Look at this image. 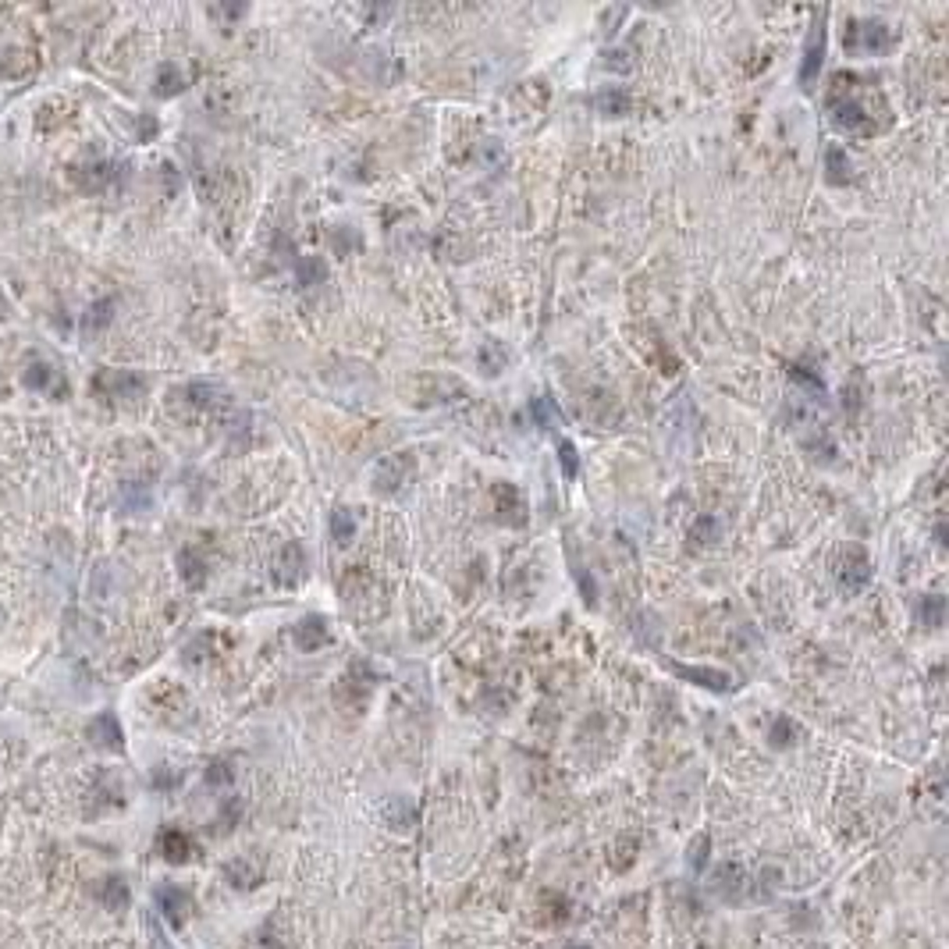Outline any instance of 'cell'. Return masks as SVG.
<instances>
[{"mask_svg": "<svg viewBox=\"0 0 949 949\" xmlns=\"http://www.w3.org/2000/svg\"><path fill=\"white\" fill-rule=\"evenodd\" d=\"M711 889H715V896H718L722 904L740 907V904H747V900L754 896L757 882H754V875H750L740 861H722V864L711 871Z\"/></svg>", "mask_w": 949, "mask_h": 949, "instance_id": "cell-1", "label": "cell"}, {"mask_svg": "<svg viewBox=\"0 0 949 949\" xmlns=\"http://www.w3.org/2000/svg\"><path fill=\"white\" fill-rule=\"evenodd\" d=\"M843 43H847L850 53H889L893 43H896V36H893V29L886 21L864 18V21H850Z\"/></svg>", "mask_w": 949, "mask_h": 949, "instance_id": "cell-2", "label": "cell"}, {"mask_svg": "<svg viewBox=\"0 0 949 949\" xmlns=\"http://www.w3.org/2000/svg\"><path fill=\"white\" fill-rule=\"evenodd\" d=\"M413 470H416V462H413L409 452H395V455L380 459L377 470H373V487H377V495H395V491H402V487L413 480Z\"/></svg>", "mask_w": 949, "mask_h": 949, "instance_id": "cell-3", "label": "cell"}, {"mask_svg": "<svg viewBox=\"0 0 949 949\" xmlns=\"http://www.w3.org/2000/svg\"><path fill=\"white\" fill-rule=\"evenodd\" d=\"M672 675H679L683 683H693L700 690H711V693H732L736 690V679L722 668H708V665H683V661H665Z\"/></svg>", "mask_w": 949, "mask_h": 949, "instance_id": "cell-4", "label": "cell"}, {"mask_svg": "<svg viewBox=\"0 0 949 949\" xmlns=\"http://www.w3.org/2000/svg\"><path fill=\"white\" fill-rule=\"evenodd\" d=\"M93 388L103 398H139L146 391V377L139 370H100Z\"/></svg>", "mask_w": 949, "mask_h": 949, "instance_id": "cell-5", "label": "cell"}, {"mask_svg": "<svg viewBox=\"0 0 949 949\" xmlns=\"http://www.w3.org/2000/svg\"><path fill=\"white\" fill-rule=\"evenodd\" d=\"M153 900H157V911L168 918V925H171V929H182V925L192 918V907H196L192 893H189L185 886H171V882L157 886Z\"/></svg>", "mask_w": 949, "mask_h": 949, "instance_id": "cell-6", "label": "cell"}, {"mask_svg": "<svg viewBox=\"0 0 949 949\" xmlns=\"http://www.w3.org/2000/svg\"><path fill=\"white\" fill-rule=\"evenodd\" d=\"M832 125L847 135H875L879 132V125L864 110V103H857V100H832Z\"/></svg>", "mask_w": 949, "mask_h": 949, "instance_id": "cell-7", "label": "cell"}, {"mask_svg": "<svg viewBox=\"0 0 949 949\" xmlns=\"http://www.w3.org/2000/svg\"><path fill=\"white\" fill-rule=\"evenodd\" d=\"M836 580H839V587L850 591V594L864 591V587L871 584V559H868L861 548H847L843 559H839V566H836Z\"/></svg>", "mask_w": 949, "mask_h": 949, "instance_id": "cell-8", "label": "cell"}, {"mask_svg": "<svg viewBox=\"0 0 949 949\" xmlns=\"http://www.w3.org/2000/svg\"><path fill=\"white\" fill-rule=\"evenodd\" d=\"M825 64V14H818V21L811 25V36L804 43V61H800V86H814Z\"/></svg>", "mask_w": 949, "mask_h": 949, "instance_id": "cell-9", "label": "cell"}, {"mask_svg": "<svg viewBox=\"0 0 949 949\" xmlns=\"http://www.w3.org/2000/svg\"><path fill=\"white\" fill-rule=\"evenodd\" d=\"M303 577H307V552H303V544L289 541V544L278 552V562H274V580H278L282 587H296Z\"/></svg>", "mask_w": 949, "mask_h": 949, "instance_id": "cell-10", "label": "cell"}, {"mask_svg": "<svg viewBox=\"0 0 949 949\" xmlns=\"http://www.w3.org/2000/svg\"><path fill=\"white\" fill-rule=\"evenodd\" d=\"M495 512H498V523H505V527H523L527 523V502H523V495L512 484H498L495 487Z\"/></svg>", "mask_w": 949, "mask_h": 949, "instance_id": "cell-11", "label": "cell"}, {"mask_svg": "<svg viewBox=\"0 0 949 949\" xmlns=\"http://www.w3.org/2000/svg\"><path fill=\"white\" fill-rule=\"evenodd\" d=\"M89 740L96 743V747H103V750H125V732H121V722L110 715V711H103V715H96L93 722H89Z\"/></svg>", "mask_w": 949, "mask_h": 949, "instance_id": "cell-12", "label": "cell"}, {"mask_svg": "<svg viewBox=\"0 0 949 949\" xmlns=\"http://www.w3.org/2000/svg\"><path fill=\"white\" fill-rule=\"evenodd\" d=\"M96 900L107 907V911H125L128 904H132V889H128V882L121 879V875H107V879H100L96 882Z\"/></svg>", "mask_w": 949, "mask_h": 949, "instance_id": "cell-13", "label": "cell"}, {"mask_svg": "<svg viewBox=\"0 0 949 949\" xmlns=\"http://www.w3.org/2000/svg\"><path fill=\"white\" fill-rule=\"evenodd\" d=\"M160 854H164L168 864H189L196 847H192V839L182 829H164L160 832Z\"/></svg>", "mask_w": 949, "mask_h": 949, "instance_id": "cell-14", "label": "cell"}, {"mask_svg": "<svg viewBox=\"0 0 949 949\" xmlns=\"http://www.w3.org/2000/svg\"><path fill=\"white\" fill-rule=\"evenodd\" d=\"M327 640H331V630H327L323 616H303L299 619V626H296V647L299 650H320Z\"/></svg>", "mask_w": 949, "mask_h": 949, "instance_id": "cell-15", "label": "cell"}, {"mask_svg": "<svg viewBox=\"0 0 949 949\" xmlns=\"http://www.w3.org/2000/svg\"><path fill=\"white\" fill-rule=\"evenodd\" d=\"M192 409H217L228 395L217 388V384H210V380H192V384H185L182 391H178Z\"/></svg>", "mask_w": 949, "mask_h": 949, "instance_id": "cell-16", "label": "cell"}, {"mask_svg": "<svg viewBox=\"0 0 949 949\" xmlns=\"http://www.w3.org/2000/svg\"><path fill=\"white\" fill-rule=\"evenodd\" d=\"M225 879H228L235 889H257L260 879H264V868H260L257 861H250V857H235V861L225 864Z\"/></svg>", "mask_w": 949, "mask_h": 949, "instance_id": "cell-17", "label": "cell"}, {"mask_svg": "<svg viewBox=\"0 0 949 949\" xmlns=\"http://www.w3.org/2000/svg\"><path fill=\"white\" fill-rule=\"evenodd\" d=\"M594 110L605 114V118H623L633 110V96L619 86H605L598 96H594Z\"/></svg>", "mask_w": 949, "mask_h": 949, "instance_id": "cell-18", "label": "cell"}, {"mask_svg": "<svg viewBox=\"0 0 949 949\" xmlns=\"http://www.w3.org/2000/svg\"><path fill=\"white\" fill-rule=\"evenodd\" d=\"M825 171H829V182H832V185H850V182L857 178V175H854V160H850L847 150L836 146V143L825 150Z\"/></svg>", "mask_w": 949, "mask_h": 949, "instance_id": "cell-19", "label": "cell"}, {"mask_svg": "<svg viewBox=\"0 0 949 949\" xmlns=\"http://www.w3.org/2000/svg\"><path fill=\"white\" fill-rule=\"evenodd\" d=\"M75 182H78V189H86V192H100V189H107V185L114 182V164H107V160L86 164V168L75 171Z\"/></svg>", "mask_w": 949, "mask_h": 949, "instance_id": "cell-20", "label": "cell"}, {"mask_svg": "<svg viewBox=\"0 0 949 949\" xmlns=\"http://www.w3.org/2000/svg\"><path fill=\"white\" fill-rule=\"evenodd\" d=\"M914 619H918V626H925V630H939L943 619H946V598H943V594H925V598L918 601V609H914Z\"/></svg>", "mask_w": 949, "mask_h": 949, "instance_id": "cell-21", "label": "cell"}, {"mask_svg": "<svg viewBox=\"0 0 949 949\" xmlns=\"http://www.w3.org/2000/svg\"><path fill=\"white\" fill-rule=\"evenodd\" d=\"M715 541H722V523H718V516H711V512L697 516L693 527H690V544H693V548H711Z\"/></svg>", "mask_w": 949, "mask_h": 949, "instance_id": "cell-22", "label": "cell"}, {"mask_svg": "<svg viewBox=\"0 0 949 949\" xmlns=\"http://www.w3.org/2000/svg\"><path fill=\"white\" fill-rule=\"evenodd\" d=\"M178 569H182V580H185L192 591L207 584V559H203L196 548H185V552L178 555Z\"/></svg>", "mask_w": 949, "mask_h": 949, "instance_id": "cell-23", "label": "cell"}, {"mask_svg": "<svg viewBox=\"0 0 949 949\" xmlns=\"http://www.w3.org/2000/svg\"><path fill=\"white\" fill-rule=\"evenodd\" d=\"M530 416L537 420V427H541V430H552V427H562V423H566V416H562L559 402H555V398H548V395H537V398L530 402Z\"/></svg>", "mask_w": 949, "mask_h": 949, "instance_id": "cell-24", "label": "cell"}, {"mask_svg": "<svg viewBox=\"0 0 949 949\" xmlns=\"http://www.w3.org/2000/svg\"><path fill=\"white\" fill-rule=\"evenodd\" d=\"M327 282V267H323V260L320 257H299L296 260V285L299 289H316V285H323Z\"/></svg>", "mask_w": 949, "mask_h": 949, "instance_id": "cell-25", "label": "cell"}, {"mask_svg": "<svg viewBox=\"0 0 949 949\" xmlns=\"http://www.w3.org/2000/svg\"><path fill=\"white\" fill-rule=\"evenodd\" d=\"M797 740H800V725H797L789 715H779V718L772 722V729H768V743H772L775 750H789Z\"/></svg>", "mask_w": 949, "mask_h": 949, "instance_id": "cell-26", "label": "cell"}, {"mask_svg": "<svg viewBox=\"0 0 949 949\" xmlns=\"http://www.w3.org/2000/svg\"><path fill=\"white\" fill-rule=\"evenodd\" d=\"M25 384H29L32 391L64 388V384H61V373H57V366H50V363H32V366L25 370Z\"/></svg>", "mask_w": 949, "mask_h": 949, "instance_id": "cell-27", "label": "cell"}, {"mask_svg": "<svg viewBox=\"0 0 949 949\" xmlns=\"http://www.w3.org/2000/svg\"><path fill=\"white\" fill-rule=\"evenodd\" d=\"M477 359H480V370L484 373H502L509 366V348L502 341H484Z\"/></svg>", "mask_w": 949, "mask_h": 949, "instance_id": "cell-28", "label": "cell"}, {"mask_svg": "<svg viewBox=\"0 0 949 949\" xmlns=\"http://www.w3.org/2000/svg\"><path fill=\"white\" fill-rule=\"evenodd\" d=\"M352 537H356V516H352V509L338 505L331 512V541L334 544H348Z\"/></svg>", "mask_w": 949, "mask_h": 949, "instance_id": "cell-29", "label": "cell"}, {"mask_svg": "<svg viewBox=\"0 0 949 949\" xmlns=\"http://www.w3.org/2000/svg\"><path fill=\"white\" fill-rule=\"evenodd\" d=\"M110 320H114V299H96V303L86 310V316H82V331H86V334H96V331H103Z\"/></svg>", "mask_w": 949, "mask_h": 949, "instance_id": "cell-30", "label": "cell"}, {"mask_svg": "<svg viewBox=\"0 0 949 949\" xmlns=\"http://www.w3.org/2000/svg\"><path fill=\"white\" fill-rule=\"evenodd\" d=\"M153 505V495L146 484H125L121 487V509L125 512H146Z\"/></svg>", "mask_w": 949, "mask_h": 949, "instance_id": "cell-31", "label": "cell"}, {"mask_svg": "<svg viewBox=\"0 0 949 949\" xmlns=\"http://www.w3.org/2000/svg\"><path fill=\"white\" fill-rule=\"evenodd\" d=\"M384 818H388V825H391L395 832H405V829L413 825V804H409L405 797H395V800H388Z\"/></svg>", "mask_w": 949, "mask_h": 949, "instance_id": "cell-32", "label": "cell"}, {"mask_svg": "<svg viewBox=\"0 0 949 949\" xmlns=\"http://www.w3.org/2000/svg\"><path fill=\"white\" fill-rule=\"evenodd\" d=\"M185 89V75H182V68L178 64H160V71H157V93L160 96H175V93H182Z\"/></svg>", "mask_w": 949, "mask_h": 949, "instance_id": "cell-33", "label": "cell"}, {"mask_svg": "<svg viewBox=\"0 0 949 949\" xmlns=\"http://www.w3.org/2000/svg\"><path fill=\"white\" fill-rule=\"evenodd\" d=\"M708 854H711V839H708V832H697L693 843L686 847V868H690L693 875H700L704 864H708Z\"/></svg>", "mask_w": 949, "mask_h": 949, "instance_id": "cell-34", "label": "cell"}, {"mask_svg": "<svg viewBox=\"0 0 949 949\" xmlns=\"http://www.w3.org/2000/svg\"><path fill=\"white\" fill-rule=\"evenodd\" d=\"M559 462H562V477L566 480H577L580 477V455H577V445L573 441H559Z\"/></svg>", "mask_w": 949, "mask_h": 949, "instance_id": "cell-35", "label": "cell"}, {"mask_svg": "<svg viewBox=\"0 0 949 949\" xmlns=\"http://www.w3.org/2000/svg\"><path fill=\"white\" fill-rule=\"evenodd\" d=\"M544 914H548L552 925L569 921V900L562 893H544Z\"/></svg>", "mask_w": 949, "mask_h": 949, "instance_id": "cell-36", "label": "cell"}, {"mask_svg": "<svg viewBox=\"0 0 949 949\" xmlns=\"http://www.w3.org/2000/svg\"><path fill=\"white\" fill-rule=\"evenodd\" d=\"M573 577H577V584H580V591H584V601L594 609L598 605V587H594V577H591V569L587 566H573Z\"/></svg>", "mask_w": 949, "mask_h": 949, "instance_id": "cell-37", "label": "cell"}, {"mask_svg": "<svg viewBox=\"0 0 949 949\" xmlns=\"http://www.w3.org/2000/svg\"><path fill=\"white\" fill-rule=\"evenodd\" d=\"M232 782V765L228 761H210L207 768V786H228Z\"/></svg>", "mask_w": 949, "mask_h": 949, "instance_id": "cell-38", "label": "cell"}, {"mask_svg": "<svg viewBox=\"0 0 949 949\" xmlns=\"http://www.w3.org/2000/svg\"><path fill=\"white\" fill-rule=\"evenodd\" d=\"M178 782H182V775L171 772V768H157V772H153V786H157V789H171V786H178Z\"/></svg>", "mask_w": 949, "mask_h": 949, "instance_id": "cell-39", "label": "cell"}, {"mask_svg": "<svg viewBox=\"0 0 949 949\" xmlns=\"http://www.w3.org/2000/svg\"><path fill=\"white\" fill-rule=\"evenodd\" d=\"M630 53L626 50H605V68H612V71H630V61H626Z\"/></svg>", "mask_w": 949, "mask_h": 949, "instance_id": "cell-40", "label": "cell"}, {"mask_svg": "<svg viewBox=\"0 0 949 949\" xmlns=\"http://www.w3.org/2000/svg\"><path fill=\"white\" fill-rule=\"evenodd\" d=\"M214 14H225V18H242V14H246V4H232V7H214Z\"/></svg>", "mask_w": 949, "mask_h": 949, "instance_id": "cell-41", "label": "cell"}, {"mask_svg": "<svg viewBox=\"0 0 949 949\" xmlns=\"http://www.w3.org/2000/svg\"><path fill=\"white\" fill-rule=\"evenodd\" d=\"M153 132H157V121H150V118H146V125H143V135H146V139H150V135H153Z\"/></svg>", "mask_w": 949, "mask_h": 949, "instance_id": "cell-42", "label": "cell"}, {"mask_svg": "<svg viewBox=\"0 0 949 949\" xmlns=\"http://www.w3.org/2000/svg\"><path fill=\"white\" fill-rule=\"evenodd\" d=\"M153 943H157V949H171V946H168V943H164V936H160L157 929H153Z\"/></svg>", "mask_w": 949, "mask_h": 949, "instance_id": "cell-43", "label": "cell"}, {"mask_svg": "<svg viewBox=\"0 0 949 949\" xmlns=\"http://www.w3.org/2000/svg\"><path fill=\"white\" fill-rule=\"evenodd\" d=\"M566 949H591V946H587V943H569Z\"/></svg>", "mask_w": 949, "mask_h": 949, "instance_id": "cell-44", "label": "cell"}]
</instances>
